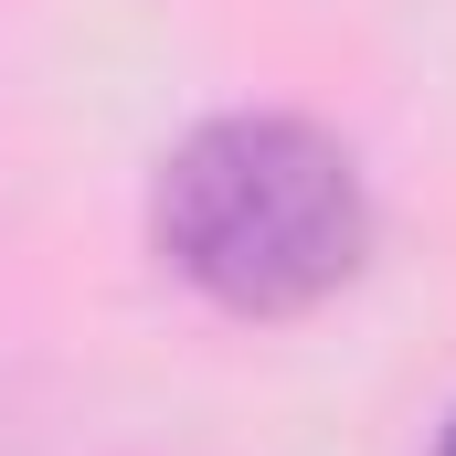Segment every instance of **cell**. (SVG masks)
<instances>
[{"label": "cell", "mask_w": 456, "mask_h": 456, "mask_svg": "<svg viewBox=\"0 0 456 456\" xmlns=\"http://www.w3.org/2000/svg\"><path fill=\"white\" fill-rule=\"evenodd\" d=\"M149 233L181 287L233 319H308L371 255V191L308 117H213L159 159Z\"/></svg>", "instance_id": "cell-1"}, {"label": "cell", "mask_w": 456, "mask_h": 456, "mask_svg": "<svg viewBox=\"0 0 456 456\" xmlns=\"http://www.w3.org/2000/svg\"><path fill=\"white\" fill-rule=\"evenodd\" d=\"M436 456H456V414H446V436H436Z\"/></svg>", "instance_id": "cell-2"}]
</instances>
